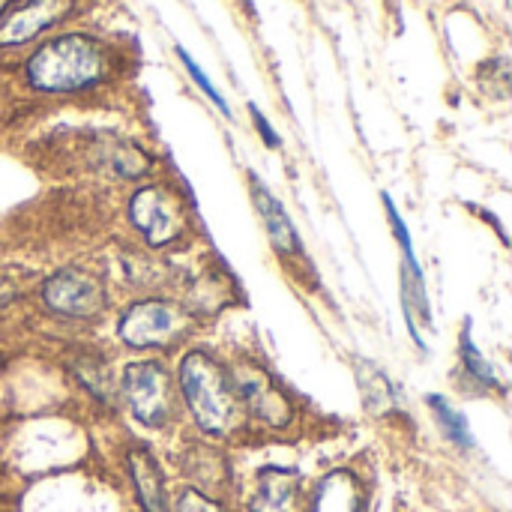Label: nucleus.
<instances>
[{"label": "nucleus", "instance_id": "9d476101", "mask_svg": "<svg viewBox=\"0 0 512 512\" xmlns=\"http://www.w3.org/2000/svg\"><path fill=\"white\" fill-rule=\"evenodd\" d=\"M300 495V477L285 468H267L258 477L252 495V512H294Z\"/></svg>", "mask_w": 512, "mask_h": 512}, {"label": "nucleus", "instance_id": "2eb2a0df", "mask_svg": "<svg viewBox=\"0 0 512 512\" xmlns=\"http://www.w3.org/2000/svg\"><path fill=\"white\" fill-rule=\"evenodd\" d=\"M459 351H462V366H465V375H468V378H474L480 387L492 390V387L498 384V378H495V372H492L489 360H486V357L480 354V348L474 345V339H471V324L462 330Z\"/></svg>", "mask_w": 512, "mask_h": 512}, {"label": "nucleus", "instance_id": "39448f33", "mask_svg": "<svg viewBox=\"0 0 512 512\" xmlns=\"http://www.w3.org/2000/svg\"><path fill=\"white\" fill-rule=\"evenodd\" d=\"M42 300L63 318H93L105 306V288L84 270H60L42 285Z\"/></svg>", "mask_w": 512, "mask_h": 512}, {"label": "nucleus", "instance_id": "412c9836", "mask_svg": "<svg viewBox=\"0 0 512 512\" xmlns=\"http://www.w3.org/2000/svg\"><path fill=\"white\" fill-rule=\"evenodd\" d=\"M12 3H15V0H0V15H3V12H6V6H12Z\"/></svg>", "mask_w": 512, "mask_h": 512}, {"label": "nucleus", "instance_id": "f03ea898", "mask_svg": "<svg viewBox=\"0 0 512 512\" xmlns=\"http://www.w3.org/2000/svg\"><path fill=\"white\" fill-rule=\"evenodd\" d=\"M180 390L195 423L204 432L225 435L234 426L240 402H237L234 384L228 381L225 369L213 357L192 351L180 366Z\"/></svg>", "mask_w": 512, "mask_h": 512}, {"label": "nucleus", "instance_id": "a211bd4d", "mask_svg": "<svg viewBox=\"0 0 512 512\" xmlns=\"http://www.w3.org/2000/svg\"><path fill=\"white\" fill-rule=\"evenodd\" d=\"M177 512H222L210 498H204L201 492H183L177 501Z\"/></svg>", "mask_w": 512, "mask_h": 512}, {"label": "nucleus", "instance_id": "6e6552de", "mask_svg": "<svg viewBox=\"0 0 512 512\" xmlns=\"http://www.w3.org/2000/svg\"><path fill=\"white\" fill-rule=\"evenodd\" d=\"M237 399H243V405L264 423L270 426H288L291 420V405L288 399L258 372H243L234 384Z\"/></svg>", "mask_w": 512, "mask_h": 512}, {"label": "nucleus", "instance_id": "20e7f679", "mask_svg": "<svg viewBox=\"0 0 512 512\" xmlns=\"http://www.w3.org/2000/svg\"><path fill=\"white\" fill-rule=\"evenodd\" d=\"M183 312L180 306L168 300H144L126 309V315L117 324V336L129 348H156L171 342L180 333Z\"/></svg>", "mask_w": 512, "mask_h": 512}, {"label": "nucleus", "instance_id": "1a4fd4ad", "mask_svg": "<svg viewBox=\"0 0 512 512\" xmlns=\"http://www.w3.org/2000/svg\"><path fill=\"white\" fill-rule=\"evenodd\" d=\"M252 198H255V207L261 213V222L270 234V243L279 249V252H300V234L291 222V216L285 213L282 201L252 174Z\"/></svg>", "mask_w": 512, "mask_h": 512}, {"label": "nucleus", "instance_id": "6ab92c4d", "mask_svg": "<svg viewBox=\"0 0 512 512\" xmlns=\"http://www.w3.org/2000/svg\"><path fill=\"white\" fill-rule=\"evenodd\" d=\"M249 114H252V120H255V126H258L261 138H264V144H267V147H279V144H282V138H279V132L267 123V117L261 114V108H258V105H249Z\"/></svg>", "mask_w": 512, "mask_h": 512}, {"label": "nucleus", "instance_id": "aec40b11", "mask_svg": "<svg viewBox=\"0 0 512 512\" xmlns=\"http://www.w3.org/2000/svg\"><path fill=\"white\" fill-rule=\"evenodd\" d=\"M9 300H15V288H12V282L0 279V306H6Z\"/></svg>", "mask_w": 512, "mask_h": 512}, {"label": "nucleus", "instance_id": "dca6fc26", "mask_svg": "<svg viewBox=\"0 0 512 512\" xmlns=\"http://www.w3.org/2000/svg\"><path fill=\"white\" fill-rule=\"evenodd\" d=\"M177 57L183 60V66H186V72L192 75V81H195V84H198V87L204 90V96H207V99H210V102H213V105H216V108H219L222 114H225V117H231V108H228V102L222 99V93L216 90V84H213V81L207 78V72H204V69H201V66H198V63L192 60V54H189L186 48H180V45H177Z\"/></svg>", "mask_w": 512, "mask_h": 512}, {"label": "nucleus", "instance_id": "f3484780", "mask_svg": "<svg viewBox=\"0 0 512 512\" xmlns=\"http://www.w3.org/2000/svg\"><path fill=\"white\" fill-rule=\"evenodd\" d=\"M381 201H384V207H387V216H390V228L396 231V240H399L402 252H405V255H411V252H414V243H411V231H408V225H405V219H402L399 207L393 204V198H390L387 192L381 195Z\"/></svg>", "mask_w": 512, "mask_h": 512}, {"label": "nucleus", "instance_id": "423d86ee", "mask_svg": "<svg viewBox=\"0 0 512 512\" xmlns=\"http://www.w3.org/2000/svg\"><path fill=\"white\" fill-rule=\"evenodd\" d=\"M129 219L150 246H168L177 237V207L159 186H144L129 198Z\"/></svg>", "mask_w": 512, "mask_h": 512}, {"label": "nucleus", "instance_id": "4468645a", "mask_svg": "<svg viewBox=\"0 0 512 512\" xmlns=\"http://www.w3.org/2000/svg\"><path fill=\"white\" fill-rule=\"evenodd\" d=\"M429 405H432V411H435V417H438L444 435H447L456 447L471 450V447H474V435H471V426H468L465 414H459V411H456L447 399H441V396H429Z\"/></svg>", "mask_w": 512, "mask_h": 512}, {"label": "nucleus", "instance_id": "f8f14e48", "mask_svg": "<svg viewBox=\"0 0 512 512\" xmlns=\"http://www.w3.org/2000/svg\"><path fill=\"white\" fill-rule=\"evenodd\" d=\"M129 474H132V483H135V492H138L144 510L168 512L159 468H156V462H153L144 450H132V453H129Z\"/></svg>", "mask_w": 512, "mask_h": 512}, {"label": "nucleus", "instance_id": "ddd939ff", "mask_svg": "<svg viewBox=\"0 0 512 512\" xmlns=\"http://www.w3.org/2000/svg\"><path fill=\"white\" fill-rule=\"evenodd\" d=\"M99 162L123 177V180H141L147 171H150V159L144 150H138L135 144H126V141H111V144H99Z\"/></svg>", "mask_w": 512, "mask_h": 512}, {"label": "nucleus", "instance_id": "f257e3e1", "mask_svg": "<svg viewBox=\"0 0 512 512\" xmlns=\"http://www.w3.org/2000/svg\"><path fill=\"white\" fill-rule=\"evenodd\" d=\"M105 51L84 33H63L33 51L24 66L27 84L42 93H75L105 78Z\"/></svg>", "mask_w": 512, "mask_h": 512}, {"label": "nucleus", "instance_id": "7ed1b4c3", "mask_svg": "<svg viewBox=\"0 0 512 512\" xmlns=\"http://www.w3.org/2000/svg\"><path fill=\"white\" fill-rule=\"evenodd\" d=\"M123 393L138 423L162 429L171 420V378L162 363H129L123 369Z\"/></svg>", "mask_w": 512, "mask_h": 512}, {"label": "nucleus", "instance_id": "9b49d317", "mask_svg": "<svg viewBox=\"0 0 512 512\" xmlns=\"http://www.w3.org/2000/svg\"><path fill=\"white\" fill-rule=\"evenodd\" d=\"M363 510V489L354 474L333 471L327 474L312 498V512H360Z\"/></svg>", "mask_w": 512, "mask_h": 512}, {"label": "nucleus", "instance_id": "0eeeda50", "mask_svg": "<svg viewBox=\"0 0 512 512\" xmlns=\"http://www.w3.org/2000/svg\"><path fill=\"white\" fill-rule=\"evenodd\" d=\"M72 9V0H27L0 24V45H24Z\"/></svg>", "mask_w": 512, "mask_h": 512}]
</instances>
